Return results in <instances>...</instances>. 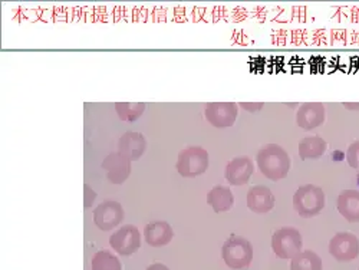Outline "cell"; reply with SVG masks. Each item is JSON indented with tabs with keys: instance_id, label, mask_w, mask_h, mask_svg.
<instances>
[{
	"instance_id": "6da1fadb",
	"label": "cell",
	"mask_w": 359,
	"mask_h": 270,
	"mask_svg": "<svg viewBox=\"0 0 359 270\" xmlns=\"http://www.w3.org/2000/svg\"><path fill=\"white\" fill-rule=\"evenodd\" d=\"M256 164L259 171L271 180V182H280L286 178L290 171L292 160L289 154L278 144H267L259 149L256 156Z\"/></svg>"
},
{
	"instance_id": "7a4b0ae2",
	"label": "cell",
	"mask_w": 359,
	"mask_h": 270,
	"mask_svg": "<svg viewBox=\"0 0 359 270\" xmlns=\"http://www.w3.org/2000/svg\"><path fill=\"white\" fill-rule=\"evenodd\" d=\"M325 205L326 196L319 186L305 184L299 187L293 194L294 212L304 219H312L319 216Z\"/></svg>"
},
{
	"instance_id": "3957f363",
	"label": "cell",
	"mask_w": 359,
	"mask_h": 270,
	"mask_svg": "<svg viewBox=\"0 0 359 270\" xmlns=\"http://www.w3.org/2000/svg\"><path fill=\"white\" fill-rule=\"evenodd\" d=\"M222 257L233 270L248 269L253 260V246L248 238L231 234L222 248Z\"/></svg>"
},
{
	"instance_id": "277c9868",
	"label": "cell",
	"mask_w": 359,
	"mask_h": 270,
	"mask_svg": "<svg viewBox=\"0 0 359 270\" xmlns=\"http://www.w3.org/2000/svg\"><path fill=\"white\" fill-rule=\"evenodd\" d=\"M210 166V156L203 147H187L178 154L175 168L178 174L186 178H193L204 174Z\"/></svg>"
},
{
	"instance_id": "5b68a950",
	"label": "cell",
	"mask_w": 359,
	"mask_h": 270,
	"mask_svg": "<svg viewBox=\"0 0 359 270\" xmlns=\"http://www.w3.org/2000/svg\"><path fill=\"white\" fill-rule=\"evenodd\" d=\"M302 234L294 227H280L272 236V249L279 259L292 260L296 255L302 252Z\"/></svg>"
},
{
	"instance_id": "8992f818",
	"label": "cell",
	"mask_w": 359,
	"mask_h": 270,
	"mask_svg": "<svg viewBox=\"0 0 359 270\" xmlns=\"http://www.w3.org/2000/svg\"><path fill=\"white\" fill-rule=\"evenodd\" d=\"M329 253L338 262H352L359 256V238L351 231H339L329 242Z\"/></svg>"
},
{
	"instance_id": "52a82bcc",
	"label": "cell",
	"mask_w": 359,
	"mask_h": 270,
	"mask_svg": "<svg viewBox=\"0 0 359 270\" xmlns=\"http://www.w3.org/2000/svg\"><path fill=\"white\" fill-rule=\"evenodd\" d=\"M109 246L121 256L134 255L141 248L140 230L133 224L123 226L109 237Z\"/></svg>"
},
{
	"instance_id": "ba28073f",
	"label": "cell",
	"mask_w": 359,
	"mask_h": 270,
	"mask_svg": "<svg viewBox=\"0 0 359 270\" xmlns=\"http://www.w3.org/2000/svg\"><path fill=\"white\" fill-rule=\"evenodd\" d=\"M204 115L208 123L216 128L233 127L237 115L238 105L236 102H210L205 105Z\"/></svg>"
},
{
	"instance_id": "9c48e42d",
	"label": "cell",
	"mask_w": 359,
	"mask_h": 270,
	"mask_svg": "<svg viewBox=\"0 0 359 270\" xmlns=\"http://www.w3.org/2000/svg\"><path fill=\"white\" fill-rule=\"evenodd\" d=\"M124 220V208L118 201L105 200L95 207L94 223L98 229L108 231L121 224Z\"/></svg>"
},
{
	"instance_id": "30bf717a",
	"label": "cell",
	"mask_w": 359,
	"mask_h": 270,
	"mask_svg": "<svg viewBox=\"0 0 359 270\" xmlns=\"http://www.w3.org/2000/svg\"><path fill=\"white\" fill-rule=\"evenodd\" d=\"M255 173V163L249 157H236L226 166L224 177L230 186L241 187L250 182Z\"/></svg>"
},
{
	"instance_id": "8fae6325",
	"label": "cell",
	"mask_w": 359,
	"mask_h": 270,
	"mask_svg": "<svg viewBox=\"0 0 359 270\" xmlns=\"http://www.w3.org/2000/svg\"><path fill=\"white\" fill-rule=\"evenodd\" d=\"M326 119V109L320 102H305L296 112V124L305 131L320 127Z\"/></svg>"
},
{
	"instance_id": "7c38bea8",
	"label": "cell",
	"mask_w": 359,
	"mask_h": 270,
	"mask_svg": "<svg viewBox=\"0 0 359 270\" xmlns=\"http://www.w3.org/2000/svg\"><path fill=\"white\" fill-rule=\"evenodd\" d=\"M102 170L112 184H123L131 174V161L121 153H112L102 161Z\"/></svg>"
},
{
	"instance_id": "4fadbf2b",
	"label": "cell",
	"mask_w": 359,
	"mask_h": 270,
	"mask_svg": "<svg viewBox=\"0 0 359 270\" xmlns=\"http://www.w3.org/2000/svg\"><path fill=\"white\" fill-rule=\"evenodd\" d=\"M275 196L266 186H253L248 191V207L256 215H267L275 207Z\"/></svg>"
},
{
	"instance_id": "5bb4252c",
	"label": "cell",
	"mask_w": 359,
	"mask_h": 270,
	"mask_svg": "<svg viewBox=\"0 0 359 270\" xmlns=\"http://www.w3.org/2000/svg\"><path fill=\"white\" fill-rule=\"evenodd\" d=\"M118 149H119V153H121L126 158H128L130 161H137L144 156L145 149H147L145 137L140 133L127 131V133H124V135L121 138H119Z\"/></svg>"
},
{
	"instance_id": "9a60e30c",
	"label": "cell",
	"mask_w": 359,
	"mask_h": 270,
	"mask_svg": "<svg viewBox=\"0 0 359 270\" xmlns=\"http://www.w3.org/2000/svg\"><path fill=\"white\" fill-rule=\"evenodd\" d=\"M144 237L147 245L153 248H163L171 242L174 231L167 222H151L145 226Z\"/></svg>"
},
{
	"instance_id": "2e32d148",
	"label": "cell",
	"mask_w": 359,
	"mask_h": 270,
	"mask_svg": "<svg viewBox=\"0 0 359 270\" xmlns=\"http://www.w3.org/2000/svg\"><path fill=\"white\" fill-rule=\"evenodd\" d=\"M337 208L349 223H359V191L344 190L337 198Z\"/></svg>"
},
{
	"instance_id": "e0dca14e",
	"label": "cell",
	"mask_w": 359,
	"mask_h": 270,
	"mask_svg": "<svg viewBox=\"0 0 359 270\" xmlns=\"http://www.w3.org/2000/svg\"><path fill=\"white\" fill-rule=\"evenodd\" d=\"M207 204L215 210V213H226L234 205L233 191L227 186H215L207 193Z\"/></svg>"
},
{
	"instance_id": "ac0fdd59",
	"label": "cell",
	"mask_w": 359,
	"mask_h": 270,
	"mask_svg": "<svg viewBox=\"0 0 359 270\" xmlns=\"http://www.w3.org/2000/svg\"><path fill=\"white\" fill-rule=\"evenodd\" d=\"M327 149V142L322 137H306L299 141V157L301 160H319Z\"/></svg>"
},
{
	"instance_id": "d6986e66",
	"label": "cell",
	"mask_w": 359,
	"mask_h": 270,
	"mask_svg": "<svg viewBox=\"0 0 359 270\" xmlns=\"http://www.w3.org/2000/svg\"><path fill=\"white\" fill-rule=\"evenodd\" d=\"M323 263L313 250H302L290 260V270H322Z\"/></svg>"
},
{
	"instance_id": "ffe728a7",
	"label": "cell",
	"mask_w": 359,
	"mask_h": 270,
	"mask_svg": "<svg viewBox=\"0 0 359 270\" xmlns=\"http://www.w3.org/2000/svg\"><path fill=\"white\" fill-rule=\"evenodd\" d=\"M115 111L121 121L135 123L137 119L145 112V104L144 102H116Z\"/></svg>"
},
{
	"instance_id": "44dd1931",
	"label": "cell",
	"mask_w": 359,
	"mask_h": 270,
	"mask_svg": "<svg viewBox=\"0 0 359 270\" xmlns=\"http://www.w3.org/2000/svg\"><path fill=\"white\" fill-rule=\"evenodd\" d=\"M93 270H123L119 259L108 250H100L94 255L91 262Z\"/></svg>"
},
{
	"instance_id": "7402d4cb",
	"label": "cell",
	"mask_w": 359,
	"mask_h": 270,
	"mask_svg": "<svg viewBox=\"0 0 359 270\" xmlns=\"http://www.w3.org/2000/svg\"><path fill=\"white\" fill-rule=\"evenodd\" d=\"M346 161L349 164V167L359 170V140L353 141L346 151Z\"/></svg>"
},
{
	"instance_id": "603a6c76",
	"label": "cell",
	"mask_w": 359,
	"mask_h": 270,
	"mask_svg": "<svg viewBox=\"0 0 359 270\" xmlns=\"http://www.w3.org/2000/svg\"><path fill=\"white\" fill-rule=\"evenodd\" d=\"M97 198V193L91 190V187H89L88 184H83V205L85 207H91L93 205V201Z\"/></svg>"
},
{
	"instance_id": "cb8c5ba5",
	"label": "cell",
	"mask_w": 359,
	"mask_h": 270,
	"mask_svg": "<svg viewBox=\"0 0 359 270\" xmlns=\"http://www.w3.org/2000/svg\"><path fill=\"white\" fill-rule=\"evenodd\" d=\"M241 107L249 112H257L264 107V104L263 102H257V104L256 102H242Z\"/></svg>"
},
{
	"instance_id": "d4e9b609",
	"label": "cell",
	"mask_w": 359,
	"mask_h": 270,
	"mask_svg": "<svg viewBox=\"0 0 359 270\" xmlns=\"http://www.w3.org/2000/svg\"><path fill=\"white\" fill-rule=\"evenodd\" d=\"M145 270H170V269L163 263H154V264H149Z\"/></svg>"
},
{
	"instance_id": "484cf974",
	"label": "cell",
	"mask_w": 359,
	"mask_h": 270,
	"mask_svg": "<svg viewBox=\"0 0 359 270\" xmlns=\"http://www.w3.org/2000/svg\"><path fill=\"white\" fill-rule=\"evenodd\" d=\"M344 107L348 108V109H351V111H359V104H358V102H355V104H352V102H344Z\"/></svg>"
},
{
	"instance_id": "4316f807",
	"label": "cell",
	"mask_w": 359,
	"mask_h": 270,
	"mask_svg": "<svg viewBox=\"0 0 359 270\" xmlns=\"http://www.w3.org/2000/svg\"><path fill=\"white\" fill-rule=\"evenodd\" d=\"M356 183H358V186H359V173H358V175H356Z\"/></svg>"
}]
</instances>
